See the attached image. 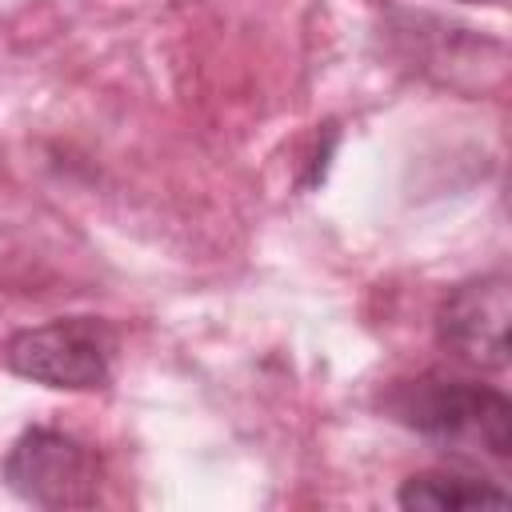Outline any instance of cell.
Returning <instances> with one entry per match:
<instances>
[{"mask_svg": "<svg viewBox=\"0 0 512 512\" xmlns=\"http://www.w3.org/2000/svg\"><path fill=\"white\" fill-rule=\"evenodd\" d=\"M384 412L404 428L444 440L456 448H484L504 460L512 452V404L504 392L476 380L428 372L416 380H396L384 392Z\"/></svg>", "mask_w": 512, "mask_h": 512, "instance_id": "6da1fadb", "label": "cell"}, {"mask_svg": "<svg viewBox=\"0 0 512 512\" xmlns=\"http://www.w3.org/2000/svg\"><path fill=\"white\" fill-rule=\"evenodd\" d=\"M116 332L96 316H64L36 328H20L4 344L8 372L64 392L104 388L112 376Z\"/></svg>", "mask_w": 512, "mask_h": 512, "instance_id": "7a4b0ae2", "label": "cell"}, {"mask_svg": "<svg viewBox=\"0 0 512 512\" xmlns=\"http://www.w3.org/2000/svg\"><path fill=\"white\" fill-rule=\"evenodd\" d=\"M4 480L36 508H92L100 496V460L68 432L24 428L8 448Z\"/></svg>", "mask_w": 512, "mask_h": 512, "instance_id": "3957f363", "label": "cell"}, {"mask_svg": "<svg viewBox=\"0 0 512 512\" xmlns=\"http://www.w3.org/2000/svg\"><path fill=\"white\" fill-rule=\"evenodd\" d=\"M508 320H512L508 276L484 272L448 288V296L436 308V340L460 364L500 372L508 364Z\"/></svg>", "mask_w": 512, "mask_h": 512, "instance_id": "277c9868", "label": "cell"}, {"mask_svg": "<svg viewBox=\"0 0 512 512\" xmlns=\"http://www.w3.org/2000/svg\"><path fill=\"white\" fill-rule=\"evenodd\" d=\"M400 508L408 512H456V508H484L508 504V492L484 476H468V472H452V468H428V472H412L400 492H396Z\"/></svg>", "mask_w": 512, "mask_h": 512, "instance_id": "5b68a950", "label": "cell"}, {"mask_svg": "<svg viewBox=\"0 0 512 512\" xmlns=\"http://www.w3.org/2000/svg\"><path fill=\"white\" fill-rule=\"evenodd\" d=\"M460 4H488V0H460Z\"/></svg>", "mask_w": 512, "mask_h": 512, "instance_id": "8992f818", "label": "cell"}]
</instances>
